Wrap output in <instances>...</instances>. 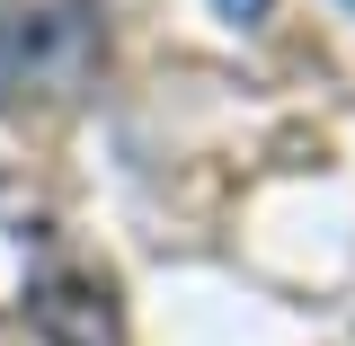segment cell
<instances>
[{"instance_id":"6da1fadb","label":"cell","mask_w":355,"mask_h":346,"mask_svg":"<svg viewBox=\"0 0 355 346\" xmlns=\"http://www.w3.org/2000/svg\"><path fill=\"white\" fill-rule=\"evenodd\" d=\"M98 53H107L98 0H0V107L71 98L98 71Z\"/></svg>"},{"instance_id":"7a4b0ae2","label":"cell","mask_w":355,"mask_h":346,"mask_svg":"<svg viewBox=\"0 0 355 346\" xmlns=\"http://www.w3.org/2000/svg\"><path fill=\"white\" fill-rule=\"evenodd\" d=\"M27 320H36L44 346H125V320H116V293L80 275V266H53L27 293Z\"/></svg>"},{"instance_id":"3957f363","label":"cell","mask_w":355,"mask_h":346,"mask_svg":"<svg viewBox=\"0 0 355 346\" xmlns=\"http://www.w3.org/2000/svg\"><path fill=\"white\" fill-rule=\"evenodd\" d=\"M214 9H222V18H231V27H258V18H266V9H275V0H214Z\"/></svg>"}]
</instances>
